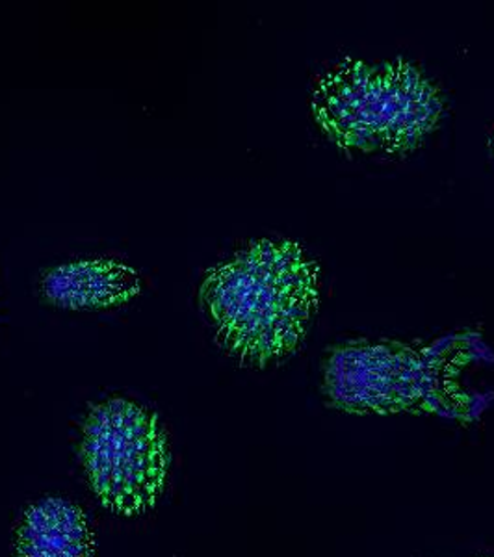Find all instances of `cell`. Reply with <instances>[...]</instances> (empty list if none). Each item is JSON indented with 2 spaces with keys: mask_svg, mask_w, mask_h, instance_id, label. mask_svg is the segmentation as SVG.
Returning a JSON list of instances; mask_svg holds the SVG:
<instances>
[{
  "mask_svg": "<svg viewBox=\"0 0 494 557\" xmlns=\"http://www.w3.org/2000/svg\"><path fill=\"white\" fill-rule=\"evenodd\" d=\"M380 71V151L406 157L419 149L443 117V97L435 84L402 58Z\"/></svg>",
  "mask_w": 494,
  "mask_h": 557,
  "instance_id": "5b68a950",
  "label": "cell"
},
{
  "mask_svg": "<svg viewBox=\"0 0 494 557\" xmlns=\"http://www.w3.org/2000/svg\"><path fill=\"white\" fill-rule=\"evenodd\" d=\"M320 268L291 240H259L210 268L199 304L215 341L246 367L285 361L318 311Z\"/></svg>",
  "mask_w": 494,
  "mask_h": 557,
  "instance_id": "6da1fadb",
  "label": "cell"
},
{
  "mask_svg": "<svg viewBox=\"0 0 494 557\" xmlns=\"http://www.w3.org/2000/svg\"><path fill=\"white\" fill-rule=\"evenodd\" d=\"M328 406L349 414H452L435 364L398 341H349L323 361Z\"/></svg>",
  "mask_w": 494,
  "mask_h": 557,
  "instance_id": "7a4b0ae2",
  "label": "cell"
},
{
  "mask_svg": "<svg viewBox=\"0 0 494 557\" xmlns=\"http://www.w3.org/2000/svg\"><path fill=\"white\" fill-rule=\"evenodd\" d=\"M20 557H94L83 511L62 498H45L26 511L17 533Z\"/></svg>",
  "mask_w": 494,
  "mask_h": 557,
  "instance_id": "52a82bcc",
  "label": "cell"
},
{
  "mask_svg": "<svg viewBox=\"0 0 494 557\" xmlns=\"http://www.w3.org/2000/svg\"><path fill=\"white\" fill-rule=\"evenodd\" d=\"M83 457L91 487L115 513L136 515L157 502L168 474L159 420L127 399L97 406L84 425Z\"/></svg>",
  "mask_w": 494,
  "mask_h": 557,
  "instance_id": "3957f363",
  "label": "cell"
},
{
  "mask_svg": "<svg viewBox=\"0 0 494 557\" xmlns=\"http://www.w3.org/2000/svg\"><path fill=\"white\" fill-rule=\"evenodd\" d=\"M141 288L136 270L112 259L78 260L44 278L45 296L64 309H107L127 304Z\"/></svg>",
  "mask_w": 494,
  "mask_h": 557,
  "instance_id": "8992f818",
  "label": "cell"
},
{
  "mask_svg": "<svg viewBox=\"0 0 494 557\" xmlns=\"http://www.w3.org/2000/svg\"><path fill=\"white\" fill-rule=\"evenodd\" d=\"M312 114L328 138L348 152L380 151V71L346 58L318 76Z\"/></svg>",
  "mask_w": 494,
  "mask_h": 557,
  "instance_id": "277c9868",
  "label": "cell"
}]
</instances>
